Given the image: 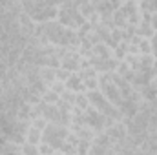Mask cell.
I'll list each match as a JSON object with an SVG mask.
<instances>
[{"instance_id":"obj_7","label":"cell","mask_w":157,"mask_h":155,"mask_svg":"<svg viewBox=\"0 0 157 155\" xmlns=\"http://www.w3.org/2000/svg\"><path fill=\"white\" fill-rule=\"evenodd\" d=\"M86 122L88 124H91L95 130H101V128H104V124H106V119L102 113H97V112H93V110H88V113H86Z\"/></svg>"},{"instance_id":"obj_14","label":"cell","mask_w":157,"mask_h":155,"mask_svg":"<svg viewBox=\"0 0 157 155\" xmlns=\"http://www.w3.org/2000/svg\"><path fill=\"white\" fill-rule=\"evenodd\" d=\"M141 49H143V51H148V42H143V44H141Z\"/></svg>"},{"instance_id":"obj_8","label":"cell","mask_w":157,"mask_h":155,"mask_svg":"<svg viewBox=\"0 0 157 155\" xmlns=\"http://www.w3.org/2000/svg\"><path fill=\"white\" fill-rule=\"evenodd\" d=\"M91 64L97 70H113L115 68V62L108 60V59H91Z\"/></svg>"},{"instance_id":"obj_1","label":"cell","mask_w":157,"mask_h":155,"mask_svg":"<svg viewBox=\"0 0 157 155\" xmlns=\"http://www.w3.org/2000/svg\"><path fill=\"white\" fill-rule=\"evenodd\" d=\"M42 29H44V33L48 35V39L51 40V42H55V44L64 46V44H75V42H77L75 33H73L71 29H66L62 24L51 22V24H46Z\"/></svg>"},{"instance_id":"obj_10","label":"cell","mask_w":157,"mask_h":155,"mask_svg":"<svg viewBox=\"0 0 157 155\" xmlns=\"http://www.w3.org/2000/svg\"><path fill=\"white\" fill-rule=\"evenodd\" d=\"M39 139H40V135L37 133V130H31V133H29V142L33 144V142H37Z\"/></svg>"},{"instance_id":"obj_9","label":"cell","mask_w":157,"mask_h":155,"mask_svg":"<svg viewBox=\"0 0 157 155\" xmlns=\"http://www.w3.org/2000/svg\"><path fill=\"white\" fill-rule=\"evenodd\" d=\"M24 153L37 155V148H33V144H26V146H24Z\"/></svg>"},{"instance_id":"obj_3","label":"cell","mask_w":157,"mask_h":155,"mask_svg":"<svg viewBox=\"0 0 157 155\" xmlns=\"http://www.w3.org/2000/svg\"><path fill=\"white\" fill-rule=\"evenodd\" d=\"M24 7L29 11V15L37 20H46L51 18L53 15H57V7L55 6H46V4H24Z\"/></svg>"},{"instance_id":"obj_11","label":"cell","mask_w":157,"mask_h":155,"mask_svg":"<svg viewBox=\"0 0 157 155\" xmlns=\"http://www.w3.org/2000/svg\"><path fill=\"white\" fill-rule=\"evenodd\" d=\"M77 86H80V82H78L77 78H71V80H70V88H71V89H78Z\"/></svg>"},{"instance_id":"obj_4","label":"cell","mask_w":157,"mask_h":155,"mask_svg":"<svg viewBox=\"0 0 157 155\" xmlns=\"http://www.w3.org/2000/svg\"><path fill=\"white\" fill-rule=\"evenodd\" d=\"M64 137H66V130H64V128H60V126H57V124H51V126H48V128H46L44 141H46V142H49V146H53V148L62 146Z\"/></svg>"},{"instance_id":"obj_6","label":"cell","mask_w":157,"mask_h":155,"mask_svg":"<svg viewBox=\"0 0 157 155\" xmlns=\"http://www.w3.org/2000/svg\"><path fill=\"white\" fill-rule=\"evenodd\" d=\"M102 88H104V93H106V97H108V102H113L115 106H122V100L124 99H121V95H119L117 91V86L113 84V82H110L108 78H102Z\"/></svg>"},{"instance_id":"obj_13","label":"cell","mask_w":157,"mask_h":155,"mask_svg":"<svg viewBox=\"0 0 157 155\" xmlns=\"http://www.w3.org/2000/svg\"><path fill=\"white\" fill-rule=\"evenodd\" d=\"M152 24L155 26V29H157V13H154V17H152Z\"/></svg>"},{"instance_id":"obj_12","label":"cell","mask_w":157,"mask_h":155,"mask_svg":"<svg viewBox=\"0 0 157 155\" xmlns=\"http://www.w3.org/2000/svg\"><path fill=\"white\" fill-rule=\"evenodd\" d=\"M46 100H57V95L55 93H48L46 95Z\"/></svg>"},{"instance_id":"obj_2","label":"cell","mask_w":157,"mask_h":155,"mask_svg":"<svg viewBox=\"0 0 157 155\" xmlns=\"http://www.w3.org/2000/svg\"><path fill=\"white\" fill-rule=\"evenodd\" d=\"M60 15V22L62 26H70V28H78L84 24L82 20V13L78 9V4H64L62 6V11L59 13Z\"/></svg>"},{"instance_id":"obj_5","label":"cell","mask_w":157,"mask_h":155,"mask_svg":"<svg viewBox=\"0 0 157 155\" xmlns=\"http://www.w3.org/2000/svg\"><path fill=\"white\" fill-rule=\"evenodd\" d=\"M90 100L93 102V106L95 108H99L101 112H102V115H110V117H113V119H117L119 113H117V110L101 95V93H97V91H93V93H90Z\"/></svg>"}]
</instances>
